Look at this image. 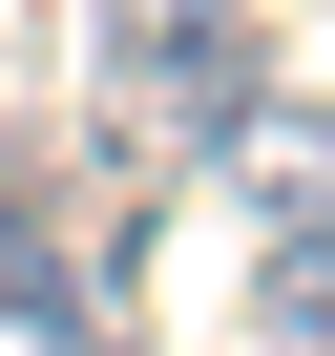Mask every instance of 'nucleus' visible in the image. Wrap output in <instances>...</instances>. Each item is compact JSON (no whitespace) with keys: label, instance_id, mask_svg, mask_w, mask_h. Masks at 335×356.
<instances>
[{"label":"nucleus","instance_id":"obj_1","mask_svg":"<svg viewBox=\"0 0 335 356\" xmlns=\"http://www.w3.org/2000/svg\"><path fill=\"white\" fill-rule=\"evenodd\" d=\"M84 63H105V126L126 147H210L252 105V22H231V0H105Z\"/></svg>","mask_w":335,"mask_h":356},{"label":"nucleus","instance_id":"obj_3","mask_svg":"<svg viewBox=\"0 0 335 356\" xmlns=\"http://www.w3.org/2000/svg\"><path fill=\"white\" fill-rule=\"evenodd\" d=\"M252 335H272V356H335V210H314V231H272V273H252Z\"/></svg>","mask_w":335,"mask_h":356},{"label":"nucleus","instance_id":"obj_2","mask_svg":"<svg viewBox=\"0 0 335 356\" xmlns=\"http://www.w3.org/2000/svg\"><path fill=\"white\" fill-rule=\"evenodd\" d=\"M210 168H231L252 210H293V231H314V210H335V84H252V105L210 126Z\"/></svg>","mask_w":335,"mask_h":356}]
</instances>
